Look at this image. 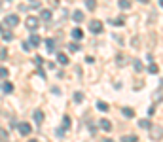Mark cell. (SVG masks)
I'll return each mask as SVG.
<instances>
[{"label": "cell", "mask_w": 163, "mask_h": 142, "mask_svg": "<svg viewBox=\"0 0 163 142\" xmlns=\"http://www.w3.org/2000/svg\"><path fill=\"white\" fill-rule=\"evenodd\" d=\"M4 25L8 27V28L17 27V25H19V15H17V13H10V15H6V19H4Z\"/></svg>", "instance_id": "obj_1"}, {"label": "cell", "mask_w": 163, "mask_h": 142, "mask_svg": "<svg viewBox=\"0 0 163 142\" xmlns=\"http://www.w3.org/2000/svg\"><path fill=\"white\" fill-rule=\"evenodd\" d=\"M25 27L29 28V31H36V28L40 27V19L38 17H34V15H29L25 21Z\"/></svg>", "instance_id": "obj_2"}, {"label": "cell", "mask_w": 163, "mask_h": 142, "mask_svg": "<svg viewBox=\"0 0 163 142\" xmlns=\"http://www.w3.org/2000/svg\"><path fill=\"white\" fill-rule=\"evenodd\" d=\"M89 31L93 32V34H101V32L104 31V27H103V23H101L99 19H93V21L89 23Z\"/></svg>", "instance_id": "obj_3"}, {"label": "cell", "mask_w": 163, "mask_h": 142, "mask_svg": "<svg viewBox=\"0 0 163 142\" xmlns=\"http://www.w3.org/2000/svg\"><path fill=\"white\" fill-rule=\"evenodd\" d=\"M17 131L23 134V137H27V134H31V131H32V127H31V123H27V121H21L19 125H17Z\"/></svg>", "instance_id": "obj_4"}, {"label": "cell", "mask_w": 163, "mask_h": 142, "mask_svg": "<svg viewBox=\"0 0 163 142\" xmlns=\"http://www.w3.org/2000/svg\"><path fill=\"white\" fill-rule=\"evenodd\" d=\"M150 137H152V140H155V142L161 140V138H163V129H161V127H152V129H150Z\"/></svg>", "instance_id": "obj_5"}, {"label": "cell", "mask_w": 163, "mask_h": 142, "mask_svg": "<svg viewBox=\"0 0 163 142\" xmlns=\"http://www.w3.org/2000/svg\"><path fill=\"white\" fill-rule=\"evenodd\" d=\"M32 118H34V121H36L38 125H40V123H44V112H42V110H34Z\"/></svg>", "instance_id": "obj_6"}, {"label": "cell", "mask_w": 163, "mask_h": 142, "mask_svg": "<svg viewBox=\"0 0 163 142\" xmlns=\"http://www.w3.org/2000/svg\"><path fill=\"white\" fill-rule=\"evenodd\" d=\"M46 47H47V51L51 53V51H55V47H57V42H55L53 38H47L46 40Z\"/></svg>", "instance_id": "obj_7"}, {"label": "cell", "mask_w": 163, "mask_h": 142, "mask_svg": "<svg viewBox=\"0 0 163 142\" xmlns=\"http://www.w3.org/2000/svg\"><path fill=\"white\" fill-rule=\"evenodd\" d=\"M72 38H74V40H82V38H83V31H82L80 27L72 28Z\"/></svg>", "instance_id": "obj_8"}, {"label": "cell", "mask_w": 163, "mask_h": 142, "mask_svg": "<svg viewBox=\"0 0 163 142\" xmlns=\"http://www.w3.org/2000/svg\"><path fill=\"white\" fill-rule=\"evenodd\" d=\"M40 36H38V34H31V38H29V44L32 46V47H36V46H40Z\"/></svg>", "instance_id": "obj_9"}, {"label": "cell", "mask_w": 163, "mask_h": 142, "mask_svg": "<svg viewBox=\"0 0 163 142\" xmlns=\"http://www.w3.org/2000/svg\"><path fill=\"white\" fill-rule=\"evenodd\" d=\"M0 34H2V38L6 42H11L13 40V34H11V31H8V28H2V32H0Z\"/></svg>", "instance_id": "obj_10"}, {"label": "cell", "mask_w": 163, "mask_h": 142, "mask_svg": "<svg viewBox=\"0 0 163 142\" xmlns=\"http://www.w3.org/2000/svg\"><path fill=\"white\" fill-rule=\"evenodd\" d=\"M40 17H42V21H51V10H42V13H40Z\"/></svg>", "instance_id": "obj_11"}, {"label": "cell", "mask_w": 163, "mask_h": 142, "mask_svg": "<svg viewBox=\"0 0 163 142\" xmlns=\"http://www.w3.org/2000/svg\"><path fill=\"white\" fill-rule=\"evenodd\" d=\"M72 19L76 21V23H82V21H83V11H80V10H76V11L72 13Z\"/></svg>", "instance_id": "obj_12"}, {"label": "cell", "mask_w": 163, "mask_h": 142, "mask_svg": "<svg viewBox=\"0 0 163 142\" xmlns=\"http://www.w3.org/2000/svg\"><path fill=\"white\" fill-rule=\"evenodd\" d=\"M99 125H101L103 131H110L112 129V123L108 121V119H101V123H99Z\"/></svg>", "instance_id": "obj_13"}, {"label": "cell", "mask_w": 163, "mask_h": 142, "mask_svg": "<svg viewBox=\"0 0 163 142\" xmlns=\"http://www.w3.org/2000/svg\"><path fill=\"white\" fill-rule=\"evenodd\" d=\"M118 6L122 10H129L131 8V0H118Z\"/></svg>", "instance_id": "obj_14"}, {"label": "cell", "mask_w": 163, "mask_h": 142, "mask_svg": "<svg viewBox=\"0 0 163 142\" xmlns=\"http://www.w3.org/2000/svg\"><path fill=\"white\" fill-rule=\"evenodd\" d=\"M139 127L140 129H152V123L148 119H139Z\"/></svg>", "instance_id": "obj_15"}, {"label": "cell", "mask_w": 163, "mask_h": 142, "mask_svg": "<svg viewBox=\"0 0 163 142\" xmlns=\"http://www.w3.org/2000/svg\"><path fill=\"white\" fill-rule=\"evenodd\" d=\"M122 142H139L137 134H127V137H122Z\"/></svg>", "instance_id": "obj_16"}, {"label": "cell", "mask_w": 163, "mask_h": 142, "mask_svg": "<svg viewBox=\"0 0 163 142\" xmlns=\"http://www.w3.org/2000/svg\"><path fill=\"white\" fill-rule=\"evenodd\" d=\"M57 63H59V65H68V57L65 53H59L57 55Z\"/></svg>", "instance_id": "obj_17"}, {"label": "cell", "mask_w": 163, "mask_h": 142, "mask_svg": "<svg viewBox=\"0 0 163 142\" xmlns=\"http://www.w3.org/2000/svg\"><path fill=\"white\" fill-rule=\"evenodd\" d=\"M2 89H4V93H11V91H13V83L11 82H4L2 83Z\"/></svg>", "instance_id": "obj_18"}, {"label": "cell", "mask_w": 163, "mask_h": 142, "mask_svg": "<svg viewBox=\"0 0 163 142\" xmlns=\"http://www.w3.org/2000/svg\"><path fill=\"white\" fill-rule=\"evenodd\" d=\"M86 8L93 11V10L97 8V0H86Z\"/></svg>", "instance_id": "obj_19"}, {"label": "cell", "mask_w": 163, "mask_h": 142, "mask_svg": "<svg viewBox=\"0 0 163 142\" xmlns=\"http://www.w3.org/2000/svg\"><path fill=\"white\" fill-rule=\"evenodd\" d=\"M122 114H123L125 118H133V116H135V112H133V108H123V110H122Z\"/></svg>", "instance_id": "obj_20"}, {"label": "cell", "mask_w": 163, "mask_h": 142, "mask_svg": "<svg viewBox=\"0 0 163 142\" xmlns=\"http://www.w3.org/2000/svg\"><path fill=\"white\" fill-rule=\"evenodd\" d=\"M61 127H63L65 131H67L68 127H70V118H68V116H65V118H63V125H61Z\"/></svg>", "instance_id": "obj_21"}, {"label": "cell", "mask_w": 163, "mask_h": 142, "mask_svg": "<svg viewBox=\"0 0 163 142\" xmlns=\"http://www.w3.org/2000/svg\"><path fill=\"white\" fill-rule=\"evenodd\" d=\"M116 61H118V65H125V63H127V57H123L122 53H118V57H116Z\"/></svg>", "instance_id": "obj_22"}, {"label": "cell", "mask_w": 163, "mask_h": 142, "mask_svg": "<svg viewBox=\"0 0 163 142\" xmlns=\"http://www.w3.org/2000/svg\"><path fill=\"white\" fill-rule=\"evenodd\" d=\"M97 108L101 112H108V104H106V102H97Z\"/></svg>", "instance_id": "obj_23"}, {"label": "cell", "mask_w": 163, "mask_h": 142, "mask_svg": "<svg viewBox=\"0 0 163 142\" xmlns=\"http://www.w3.org/2000/svg\"><path fill=\"white\" fill-rule=\"evenodd\" d=\"M112 23H114L116 27H123V25H125V19H123V17H118V19L112 21Z\"/></svg>", "instance_id": "obj_24"}, {"label": "cell", "mask_w": 163, "mask_h": 142, "mask_svg": "<svg viewBox=\"0 0 163 142\" xmlns=\"http://www.w3.org/2000/svg\"><path fill=\"white\" fill-rule=\"evenodd\" d=\"M135 70H137V72H142V70H144V66H142V63H140V61H135Z\"/></svg>", "instance_id": "obj_25"}, {"label": "cell", "mask_w": 163, "mask_h": 142, "mask_svg": "<svg viewBox=\"0 0 163 142\" xmlns=\"http://www.w3.org/2000/svg\"><path fill=\"white\" fill-rule=\"evenodd\" d=\"M148 72H150V74H158V65H154V63H152V65L148 66Z\"/></svg>", "instance_id": "obj_26"}, {"label": "cell", "mask_w": 163, "mask_h": 142, "mask_svg": "<svg viewBox=\"0 0 163 142\" xmlns=\"http://www.w3.org/2000/svg\"><path fill=\"white\" fill-rule=\"evenodd\" d=\"M83 101V93H74V102H82Z\"/></svg>", "instance_id": "obj_27"}, {"label": "cell", "mask_w": 163, "mask_h": 142, "mask_svg": "<svg viewBox=\"0 0 163 142\" xmlns=\"http://www.w3.org/2000/svg\"><path fill=\"white\" fill-rule=\"evenodd\" d=\"M0 78H8V68L0 66Z\"/></svg>", "instance_id": "obj_28"}, {"label": "cell", "mask_w": 163, "mask_h": 142, "mask_svg": "<svg viewBox=\"0 0 163 142\" xmlns=\"http://www.w3.org/2000/svg\"><path fill=\"white\" fill-rule=\"evenodd\" d=\"M8 57V49H0V61H4Z\"/></svg>", "instance_id": "obj_29"}, {"label": "cell", "mask_w": 163, "mask_h": 142, "mask_svg": "<svg viewBox=\"0 0 163 142\" xmlns=\"http://www.w3.org/2000/svg\"><path fill=\"white\" fill-rule=\"evenodd\" d=\"M68 49H70V51H78V49H80V46H78V44H70Z\"/></svg>", "instance_id": "obj_30"}, {"label": "cell", "mask_w": 163, "mask_h": 142, "mask_svg": "<svg viewBox=\"0 0 163 142\" xmlns=\"http://www.w3.org/2000/svg\"><path fill=\"white\" fill-rule=\"evenodd\" d=\"M23 49H25V51H29V49H31V44H29V42H25V44H23Z\"/></svg>", "instance_id": "obj_31"}, {"label": "cell", "mask_w": 163, "mask_h": 142, "mask_svg": "<svg viewBox=\"0 0 163 142\" xmlns=\"http://www.w3.org/2000/svg\"><path fill=\"white\" fill-rule=\"evenodd\" d=\"M140 2H142V4H148V2H150V0H140Z\"/></svg>", "instance_id": "obj_32"}, {"label": "cell", "mask_w": 163, "mask_h": 142, "mask_svg": "<svg viewBox=\"0 0 163 142\" xmlns=\"http://www.w3.org/2000/svg\"><path fill=\"white\" fill-rule=\"evenodd\" d=\"M103 142H114V140H110V138H106V140H103Z\"/></svg>", "instance_id": "obj_33"}, {"label": "cell", "mask_w": 163, "mask_h": 142, "mask_svg": "<svg viewBox=\"0 0 163 142\" xmlns=\"http://www.w3.org/2000/svg\"><path fill=\"white\" fill-rule=\"evenodd\" d=\"M159 4H161V8H163V0H159Z\"/></svg>", "instance_id": "obj_34"}, {"label": "cell", "mask_w": 163, "mask_h": 142, "mask_svg": "<svg viewBox=\"0 0 163 142\" xmlns=\"http://www.w3.org/2000/svg\"><path fill=\"white\" fill-rule=\"evenodd\" d=\"M29 142H36V140H34V138H32V140H29Z\"/></svg>", "instance_id": "obj_35"}, {"label": "cell", "mask_w": 163, "mask_h": 142, "mask_svg": "<svg viewBox=\"0 0 163 142\" xmlns=\"http://www.w3.org/2000/svg\"><path fill=\"white\" fill-rule=\"evenodd\" d=\"M0 32H2V27H0Z\"/></svg>", "instance_id": "obj_36"}]
</instances>
